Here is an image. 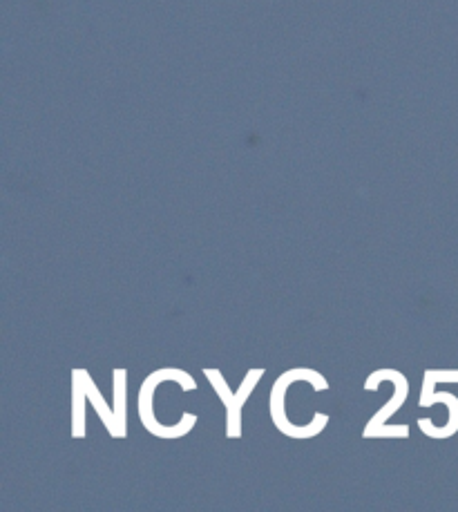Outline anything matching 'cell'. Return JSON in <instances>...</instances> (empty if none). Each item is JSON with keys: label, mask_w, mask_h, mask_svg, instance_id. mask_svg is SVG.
I'll use <instances>...</instances> for the list:
<instances>
[{"label": "cell", "mask_w": 458, "mask_h": 512, "mask_svg": "<svg viewBox=\"0 0 458 512\" xmlns=\"http://www.w3.org/2000/svg\"><path fill=\"white\" fill-rule=\"evenodd\" d=\"M166 381H173L177 383L181 390L184 392H195L197 390V383L195 378L186 374L184 369H177V367H161V369H155L146 381L141 383L139 387V396H137V405H139V419H141V425L146 428L152 436H157V439L161 441H175V439H181V436H186L195 430L197 425V416L186 412L184 416H181V421L175 423V425H164L157 421L155 416V407H152V401H155V392L157 387L161 383Z\"/></svg>", "instance_id": "6da1fadb"}, {"label": "cell", "mask_w": 458, "mask_h": 512, "mask_svg": "<svg viewBox=\"0 0 458 512\" xmlns=\"http://www.w3.org/2000/svg\"><path fill=\"white\" fill-rule=\"evenodd\" d=\"M114 421H117V432L114 439H126L128 436V372L126 369H114Z\"/></svg>", "instance_id": "8992f818"}, {"label": "cell", "mask_w": 458, "mask_h": 512, "mask_svg": "<svg viewBox=\"0 0 458 512\" xmlns=\"http://www.w3.org/2000/svg\"><path fill=\"white\" fill-rule=\"evenodd\" d=\"M385 381L394 383V396H391L389 401L383 407H380V410L367 421L365 432H362V436H365V439H371L376 430H380V428H383V425H387V421L391 419V416H394L396 412H400V407L405 405L407 396H409L407 376L403 372H398V369H376V372H371L367 376V381H365V390L367 392H376L378 385L385 383Z\"/></svg>", "instance_id": "277c9868"}, {"label": "cell", "mask_w": 458, "mask_h": 512, "mask_svg": "<svg viewBox=\"0 0 458 512\" xmlns=\"http://www.w3.org/2000/svg\"><path fill=\"white\" fill-rule=\"evenodd\" d=\"M286 390L289 387L282 385L280 381L273 383V390H271V398H269V414H271V421L275 428H278L284 436H289L293 441H309V439H316L318 434H322L327 430L329 425V414L324 412H316L313 414L311 423L307 425H295L291 423L289 416H286Z\"/></svg>", "instance_id": "5b68a950"}, {"label": "cell", "mask_w": 458, "mask_h": 512, "mask_svg": "<svg viewBox=\"0 0 458 512\" xmlns=\"http://www.w3.org/2000/svg\"><path fill=\"white\" fill-rule=\"evenodd\" d=\"M85 381L83 369H74L72 372V436L74 439H85Z\"/></svg>", "instance_id": "52a82bcc"}, {"label": "cell", "mask_w": 458, "mask_h": 512, "mask_svg": "<svg viewBox=\"0 0 458 512\" xmlns=\"http://www.w3.org/2000/svg\"><path fill=\"white\" fill-rule=\"evenodd\" d=\"M409 434H412V430H409L407 423H394V425L387 423L380 430H376L371 439H400V441H405V439H409Z\"/></svg>", "instance_id": "9c48e42d"}, {"label": "cell", "mask_w": 458, "mask_h": 512, "mask_svg": "<svg viewBox=\"0 0 458 512\" xmlns=\"http://www.w3.org/2000/svg\"><path fill=\"white\" fill-rule=\"evenodd\" d=\"M204 376L208 378V383L213 385V390L217 392L219 401H222L224 410H226V439H231V441L242 439V410L248 401V396L253 394L257 383L262 381L264 369L262 367L248 369L244 381L240 383V387H237V392H233L231 387H228L226 378L222 376L219 369L206 367Z\"/></svg>", "instance_id": "3957f363"}, {"label": "cell", "mask_w": 458, "mask_h": 512, "mask_svg": "<svg viewBox=\"0 0 458 512\" xmlns=\"http://www.w3.org/2000/svg\"><path fill=\"white\" fill-rule=\"evenodd\" d=\"M83 381H85V394H88V401L94 407V412L99 414V419L103 423V428L108 430V434L114 439V432H117V421H114V410L108 405L106 398L99 392L97 383H94V378L85 372L83 369Z\"/></svg>", "instance_id": "ba28073f"}, {"label": "cell", "mask_w": 458, "mask_h": 512, "mask_svg": "<svg viewBox=\"0 0 458 512\" xmlns=\"http://www.w3.org/2000/svg\"><path fill=\"white\" fill-rule=\"evenodd\" d=\"M436 383H458V372L456 369H425L423 374V387H421V398H418V405L421 407H432L436 403H445L447 410H450V419L443 425V428H436V425L429 419H418V430L434 441L450 439L452 434L458 432V398L447 392H434Z\"/></svg>", "instance_id": "7a4b0ae2"}]
</instances>
